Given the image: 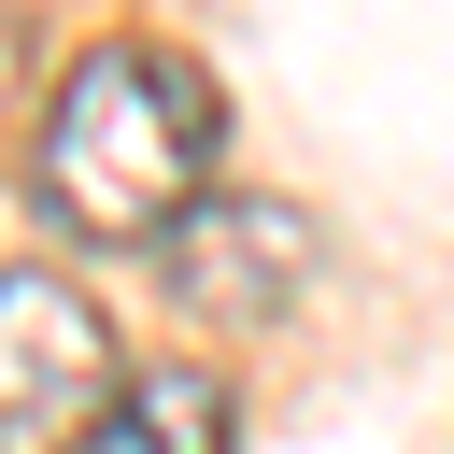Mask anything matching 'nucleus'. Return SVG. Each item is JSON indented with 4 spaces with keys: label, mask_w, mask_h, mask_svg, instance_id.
Masks as SVG:
<instances>
[{
    "label": "nucleus",
    "mask_w": 454,
    "mask_h": 454,
    "mask_svg": "<svg viewBox=\"0 0 454 454\" xmlns=\"http://www.w3.org/2000/svg\"><path fill=\"white\" fill-rule=\"evenodd\" d=\"M213 156H227V99L170 43H99L43 99V213L85 241H184L213 213Z\"/></svg>",
    "instance_id": "1"
},
{
    "label": "nucleus",
    "mask_w": 454,
    "mask_h": 454,
    "mask_svg": "<svg viewBox=\"0 0 454 454\" xmlns=\"http://www.w3.org/2000/svg\"><path fill=\"white\" fill-rule=\"evenodd\" d=\"M114 383L128 369H114V326L85 312V284L0 270V454H85Z\"/></svg>",
    "instance_id": "2"
},
{
    "label": "nucleus",
    "mask_w": 454,
    "mask_h": 454,
    "mask_svg": "<svg viewBox=\"0 0 454 454\" xmlns=\"http://www.w3.org/2000/svg\"><path fill=\"white\" fill-rule=\"evenodd\" d=\"M85 454H227V383L213 369H128Z\"/></svg>",
    "instance_id": "3"
},
{
    "label": "nucleus",
    "mask_w": 454,
    "mask_h": 454,
    "mask_svg": "<svg viewBox=\"0 0 454 454\" xmlns=\"http://www.w3.org/2000/svg\"><path fill=\"white\" fill-rule=\"evenodd\" d=\"M284 284H298V227H284V213H199V227H184V298H241V312H255V298H284Z\"/></svg>",
    "instance_id": "4"
}]
</instances>
